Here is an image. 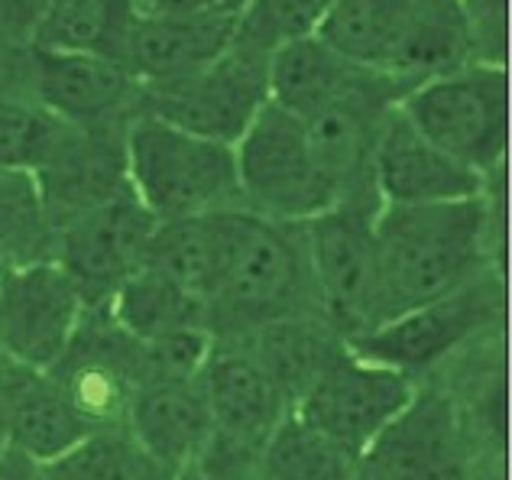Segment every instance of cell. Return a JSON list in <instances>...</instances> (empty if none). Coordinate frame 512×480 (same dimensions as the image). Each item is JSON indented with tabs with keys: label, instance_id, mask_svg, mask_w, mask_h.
Returning a JSON list of instances; mask_svg holds the SVG:
<instances>
[{
	"label": "cell",
	"instance_id": "cell-15",
	"mask_svg": "<svg viewBox=\"0 0 512 480\" xmlns=\"http://www.w3.org/2000/svg\"><path fill=\"white\" fill-rule=\"evenodd\" d=\"M33 101L72 127H114L137 114L140 82L120 59L36 49Z\"/></svg>",
	"mask_w": 512,
	"mask_h": 480
},
{
	"label": "cell",
	"instance_id": "cell-12",
	"mask_svg": "<svg viewBox=\"0 0 512 480\" xmlns=\"http://www.w3.org/2000/svg\"><path fill=\"white\" fill-rule=\"evenodd\" d=\"M46 373L91 429L124 425L143 386L140 341L114 322L107 305H94L82 312L69 348Z\"/></svg>",
	"mask_w": 512,
	"mask_h": 480
},
{
	"label": "cell",
	"instance_id": "cell-5",
	"mask_svg": "<svg viewBox=\"0 0 512 480\" xmlns=\"http://www.w3.org/2000/svg\"><path fill=\"white\" fill-rule=\"evenodd\" d=\"M244 208L282 224H305L338 205L315 166L302 117L266 101L234 143Z\"/></svg>",
	"mask_w": 512,
	"mask_h": 480
},
{
	"label": "cell",
	"instance_id": "cell-16",
	"mask_svg": "<svg viewBox=\"0 0 512 480\" xmlns=\"http://www.w3.org/2000/svg\"><path fill=\"white\" fill-rule=\"evenodd\" d=\"M457 412L464 438L474 455V471L506 464V335L490 328L454 351L428 373ZM425 380V377H422Z\"/></svg>",
	"mask_w": 512,
	"mask_h": 480
},
{
	"label": "cell",
	"instance_id": "cell-2",
	"mask_svg": "<svg viewBox=\"0 0 512 480\" xmlns=\"http://www.w3.org/2000/svg\"><path fill=\"white\" fill-rule=\"evenodd\" d=\"M218 228V270L205 299V328L214 338H237L276 318L318 315L302 224L234 208L221 211Z\"/></svg>",
	"mask_w": 512,
	"mask_h": 480
},
{
	"label": "cell",
	"instance_id": "cell-22",
	"mask_svg": "<svg viewBox=\"0 0 512 480\" xmlns=\"http://www.w3.org/2000/svg\"><path fill=\"white\" fill-rule=\"evenodd\" d=\"M422 0H334L315 36L360 69L396 82V69ZM406 88V85H402Z\"/></svg>",
	"mask_w": 512,
	"mask_h": 480
},
{
	"label": "cell",
	"instance_id": "cell-38",
	"mask_svg": "<svg viewBox=\"0 0 512 480\" xmlns=\"http://www.w3.org/2000/svg\"><path fill=\"white\" fill-rule=\"evenodd\" d=\"M46 480H75V477L65 471L59 461H52V464H46Z\"/></svg>",
	"mask_w": 512,
	"mask_h": 480
},
{
	"label": "cell",
	"instance_id": "cell-26",
	"mask_svg": "<svg viewBox=\"0 0 512 480\" xmlns=\"http://www.w3.org/2000/svg\"><path fill=\"white\" fill-rule=\"evenodd\" d=\"M107 312L137 341L166 335L175 328H205V305L192 292L175 286L172 279L150 270V266H140L114 292L111 302H107Z\"/></svg>",
	"mask_w": 512,
	"mask_h": 480
},
{
	"label": "cell",
	"instance_id": "cell-3",
	"mask_svg": "<svg viewBox=\"0 0 512 480\" xmlns=\"http://www.w3.org/2000/svg\"><path fill=\"white\" fill-rule=\"evenodd\" d=\"M130 192L156 221L244 208L234 146L137 111L124 124Z\"/></svg>",
	"mask_w": 512,
	"mask_h": 480
},
{
	"label": "cell",
	"instance_id": "cell-7",
	"mask_svg": "<svg viewBox=\"0 0 512 480\" xmlns=\"http://www.w3.org/2000/svg\"><path fill=\"white\" fill-rule=\"evenodd\" d=\"M380 205L376 195L344 198L302 224L315 312L347 344L373 328V221Z\"/></svg>",
	"mask_w": 512,
	"mask_h": 480
},
{
	"label": "cell",
	"instance_id": "cell-32",
	"mask_svg": "<svg viewBox=\"0 0 512 480\" xmlns=\"http://www.w3.org/2000/svg\"><path fill=\"white\" fill-rule=\"evenodd\" d=\"M214 335L208 328H175L140 341L143 383H192L211 354Z\"/></svg>",
	"mask_w": 512,
	"mask_h": 480
},
{
	"label": "cell",
	"instance_id": "cell-8",
	"mask_svg": "<svg viewBox=\"0 0 512 480\" xmlns=\"http://www.w3.org/2000/svg\"><path fill=\"white\" fill-rule=\"evenodd\" d=\"M266 65V52H256L234 39L227 52L195 72L159 85H140L137 111L198 137L234 146L269 101Z\"/></svg>",
	"mask_w": 512,
	"mask_h": 480
},
{
	"label": "cell",
	"instance_id": "cell-11",
	"mask_svg": "<svg viewBox=\"0 0 512 480\" xmlns=\"http://www.w3.org/2000/svg\"><path fill=\"white\" fill-rule=\"evenodd\" d=\"M415 383L419 380L363 360L347 348L299 396L292 412L357 461V455L380 435L383 425L406 409Z\"/></svg>",
	"mask_w": 512,
	"mask_h": 480
},
{
	"label": "cell",
	"instance_id": "cell-1",
	"mask_svg": "<svg viewBox=\"0 0 512 480\" xmlns=\"http://www.w3.org/2000/svg\"><path fill=\"white\" fill-rule=\"evenodd\" d=\"M500 237L496 179L483 195L457 202L380 205L373 221V328L500 270Z\"/></svg>",
	"mask_w": 512,
	"mask_h": 480
},
{
	"label": "cell",
	"instance_id": "cell-40",
	"mask_svg": "<svg viewBox=\"0 0 512 480\" xmlns=\"http://www.w3.org/2000/svg\"><path fill=\"white\" fill-rule=\"evenodd\" d=\"M244 4H247V0H227V7H231L234 13H237L240 7H244Z\"/></svg>",
	"mask_w": 512,
	"mask_h": 480
},
{
	"label": "cell",
	"instance_id": "cell-42",
	"mask_svg": "<svg viewBox=\"0 0 512 480\" xmlns=\"http://www.w3.org/2000/svg\"><path fill=\"white\" fill-rule=\"evenodd\" d=\"M4 360H7V357H4V354H0V367H4Z\"/></svg>",
	"mask_w": 512,
	"mask_h": 480
},
{
	"label": "cell",
	"instance_id": "cell-27",
	"mask_svg": "<svg viewBox=\"0 0 512 480\" xmlns=\"http://www.w3.org/2000/svg\"><path fill=\"white\" fill-rule=\"evenodd\" d=\"M39 260H52V224L36 176L0 169V276Z\"/></svg>",
	"mask_w": 512,
	"mask_h": 480
},
{
	"label": "cell",
	"instance_id": "cell-33",
	"mask_svg": "<svg viewBox=\"0 0 512 480\" xmlns=\"http://www.w3.org/2000/svg\"><path fill=\"white\" fill-rule=\"evenodd\" d=\"M461 4L467 59L503 65L509 59V0H457Z\"/></svg>",
	"mask_w": 512,
	"mask_h": 480
},
{
	"label": "cell",
	"instance_id": "cell-20",
	"mask_svg": "<svg viewBox=\"0 0 512 480\" xmlns=\"http://www.w3.org/2000/svg\"><path fill=\"white\" fill-rule=\"evenodd\" d=\"M0 403L7 416V445L43 464L65 458L94 432L46 370H30L4 360Z\"/></svg>",
	"mask_w": 512,
	"mask_h": 480
},
{
	"label": "cell",
	"instance_id": "cell-30",
	"mask_svg": "<svg viewBox=\"0 0 512 480\" xmlns=\"http://www.w3.org/2000/svg\"><path fill=\"white\" fill-rule=\"evenodd\" d=\"M59 464L75 480H172L137 445L127 425L94 429L82 445H75Z\"/></svg>",
	"mask_w": 512,
	"mask_h": 480
},
{
	"label": "cell",
	"instance_id": "cell-29",
	"mask_svg": "<svg viewBox=\"0 0 512 480\" xmlns=\"http://www.w3.org/2000/svg\"><path fill=\"white\" fill-rule=\"evenodd\" d=\"M69 133L72 124L36 101L0 98V169H43Z\"/></svg>",
	"mask_w": 512,
	"mask_h": 480
},
{
	"label": "cell",
	"instance_id": "cell-4",
	"mask_svg": "<svg viewBox=\"0 0 512 480\" xmlns=\"http://www.w3.org/2000/svg\"><path fill=\"white\" fill-rule=\"evenodd\" d=\"M399 111L457 163L493 179L509 146V75L503 65L467 62L425 78L399 98Z\"/></svg>",
	"mask_w": 512,
	"mask_h": 480
},
{
	"label": "cell",
	"instance_id": "cell-10",
	"mask_svg": "<svg viewBox=\"0 0 512 480\" xmlns=\"http://www.w3.org/2000/svg\"><path fill=\"white\" fill-rule=\"evenodd\" d=\"M156 218L124 192L52 231V260L72 279L85 309L107 305L143 266Z\"/></svg>",
	"mask_w": 512,
	"mask_h": 480
},
{
	"label": "cell",
	"instance_id": "cell-13",
	"mask_svg": "<svg viewBox=\"0 0 512 480\" xmlns=\"http://www.w3.org/2000/svg\"><path fill=\"white\" fill-rule=\"evenodd\" d=\"M85 302L56 260L0 276V354L30 370H52L78 328Z\"/></svg>",
	"mask_w": 512,
	"mask_h": 480
},
{
	"label": "cell",
	"instance_id": "cell-6",
	"mask_svg": "<svg viewBox=\"0 0 512 480\" xmlns=\"http://www.w3.org/2000/svg\"><path fill=\"white\" fill-rule=\"evenodd\" d=\"M506 318V286L500 270H487L451 296L402 312L350 344V351L373 364L393 367L412 380L435 373L454 351Z\"/></svg>",
	"mask_w": 512,
	"mask_h": 480
},
{
	"label": "cell",
	"instance_id": "cell-39",
	"mask_svg": "<svg viewBox=\"0 0 512 480\" xmlns=\"http://www.w3.org/2000/svg\"><path fill=\"white\" fill-rule=\"evenodd\" d=\"M7 448V416H4V403H0V451Z\"/></svg>",
	"mask_w": 512,
	"mask_h": 480
},
{
	"label": "cell",
	"instance_id": "cell-34",
	"mask_svg": "<svg viewBox=\"0 0 512 480\" xmlns=\"http://www.w3.org/2000/svg\"><path fill=\"white\" fill-rule=\"evenodd\" d=\"M36 49L33 43H0V98L33 101Z\"/></svg>",
	"mask_w": 512,
	"mask_h": 480
},
{
	"label": "cell",
	"instance_id": "cell-23",
	"mask_svg": "<svg viewBox=\"0 0 512 480\" xmlns=\"http://www.w3.org/2000/svg\"><path fill=\"white\" fill-rule=\"evenodd\" d=\"M373 75L380 72L360 69V65L347 62L315 33L276 46L269 52V65H266L269 101L295 117H308L328 108L331 101L357 91Z\"/></svg>",
	"mask_w": 512,
	"mask_h": 480
},
{
	"label": "cell",
	"instance_id": "cell-36",
	"mask_svg": "<svg viewBox=\"0 0 512 480\" xmlns=\"http://www.w3.org/2000/svg\"><path fill=\"white\" fill-rule=\"evenodd\" d=\"M0 480H46V464L7 445L0 451Z\"/></svg>",
	"mask_w": 512,
	"mask_h": 480
},
{
	"label": "cell",
	"instance_id": "cell-21",
	"mask_svg": "<svg viewBox=\"0 0 512 480\" xmlns=\"http://www.w3.org/2000/svg\"><path fill=\"white\" fill-rule=\"evenodd\" d=\"M127 432L172 480L182 477L214 432L198 383H143L127 412Z\"/></svg>",
	"mask_w": 512,
	"mask_h": 480
},
{
	"label": "cell",
	"instance_id": "cell-9",
	"mask_svg": "<svg viewBox=\"0 0 512 480\" xmlns=\"http://www.w3.org/2000/svg\"><path fill=\"white\" fill-rule=\"evenodd\" d=\"M474 455L448 393L425 377L354 461V480H470Z\"/></svg>",
	"mask_w": 512,
	"mask_h": 480
},
{
	"label": "cell",
	"instance_id": "cell-41",
	"mask_svg": "<svg viewBox=\"0 0 512 480\" xmlns=\"http://www.w3.org/2000/svg\"><path fill=\"white\" fill-rule=\"evenodd\" d=\"M175 480H201V477H198V474H192V471H185L182 477H175Z\"/></svg>",
	"mask_w": 512,
	"mask_h": 480
},
{
	"label": "cell",
	"instance_id": "cell-19",
	"mask_svg": "<svg viewBox=\"0 0 512 480\" xmlns=\"http://www.w3.org/2000/svg\"><path fill=\"white\" fill-rule=\"evenodd\" d=\"M237 33L234 10L192 13V17H146L130 23L120 62L140 85H159L182 78L227 52Z\"/></svg>",
	"mask_w": 512,
	"mask_h": 480
},
{
	"label": "cell",
	"instance_id": "cell-14",
	"mask_svg": "<svg viewBox=\"0 0 512 480\" xmlns=\"http://www.w3.org/2000/svg\"><path fill=\"white\" fill-rule=\"evenodd\" d=\"M370 179L383 205H428L474 198L490 189L493 179L457 163L415 130L399 104L383 117L370 156Z\"/></svg>",
	"mask_w": 512,
	"mask_h": 480
},
{
	"label": "cell",
	"instance_id": "cell-24",
	"mask_svg": "<svg viewBox=\"0 0 512 480\" xmlns=\"http://www.w3.org/2000/svg\"><path fill=\"white\" fill-rule=\"evenodd\" d=\"M237 341L269 373V380L279 386L289 406L299 403L308 386L350 348L318 315L276 318V322L237 335Z\"/></svg>",
	"mask_w": 512,
	"mask_h": 480
},
{
	"label": "cell",
	"instance_id": "cell-31",
	"mask_svg": "<svg viewBox=\"0 0 512 480\" xmlns=\"http://www.w3.org/2000/svg\"><path fill=\"white\" fill-rule=\"evenodd\" d=\"M334 0H247L237 10L234 39L256 52H273L282 43L312 36Z\"/></svg>",
	"mask_w": 512,
	"mask_h": 480
},
{
	"label": "cell",
	"instance_id": "cell-17",
	"mask_svg": "<svg viewBox=\"0 0 512 480\" xmlns=\"http://www.w3.org/2000/svg\"><path fill=\"white\" fill-rule=\"evenodd\" d=\"M195 383L208 403L214 432L256 451L266 448L269 435L292 412L289 399L237 338H214Z\"/></svg>",
	"mask_w": 512,
	"mask_h": 480
},
{
	"label": "cell",
	"instance_id": "cell-37",
	"mask_svg": "<svg viewBox=\"0 0 512 480\" xmlns=\"http://www.w3.org/2000/svg\"><path fill=\"white\" fill-rule=\"evenodd\" d=\"M470 480H506V464H487V468H477Z\"/></svg>",
	"mask_w": 512,
	"mask_h": 480
},
{
	"label": "cell",
	"instance_id": "cell-35",
	"mask_svg": "<svg viewBox=\"0 0 512 480\" xmlns=\"http://www.w3.org/2000/svg\"><path fill=\"white\" fill-rule=\"evenodd\" d=\"M133 10L146 17H192V13L231 10L227 0H133Z\"/></svg>",
	"mask_w": 512,
	"mask_h": 480
},
{
	"label": "cell",
	"instance_id": "cell-28",
	"mask_svg": "<svg viewBox=\"0 0 512 480\" xmlns=\"http://www.w3.org/2000/svg\"><path fill=\"white\" fill-rule=\"evenodd\" d=\"M260 474L269 480H354V458L289 412L269 435Z\"/></svg>",
	"mask_w": 512,
	"mask_h": 480
},
{
	"label": "cell",
	"instance_id": "cell-18",
	"mask_svg": "<svg viewBox=\"0 0 512 480\" xmlns=\"http://www.w3.org/2000/svg\"><path fill=\"white\" fill-rule=\"evenodd\" d=\"M52 231L72 218L130 192L124 159V124L72 127L43 169L33 172Z\"/></svg>",
	"mask_w": 512,
	"mask_h": 480
},
{
	"label": "cell",
	"instance_id": "cell-25",
	"mask_svg": "<svg viewBox=\"0 0 512 480\" xmlns=\"http://www.w3.org/2000/svg\"><path fill=\"white\" fill-rule=\"evenodd\" d=\"M133 17V0H43L33 46L120 59Z\"/></svg>",
	"mask_w": 512,
	"mask_h": 480
}]
</instances>
